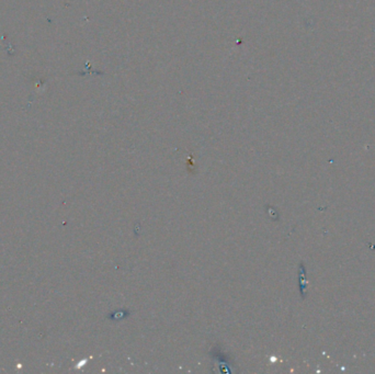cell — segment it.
<instances>
[{"label":"cell","instance_id":"1","mask_svg":"<svg viewBox=\"0 0 375 374\" xmlns=\"http://www.w3.org/2000/svg\"><path fill=\"white\" fill-rule=\"evenodd\" d=\"M128 312H126V311H119V312H115V313H113L111 316H110V318L111 319H113V320H120V319H123V318H125V317H127V316H128V314H127Z\"/></svg>","mask_w":375,"mask_h":374}]
</instances>
